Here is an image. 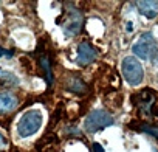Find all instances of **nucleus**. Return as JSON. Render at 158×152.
<instances>
[{
	"label": "nucleus",
	"mask_w": 158,
	"mask_h": 152,
	"mask_svg": "<svg viewBox=\"0 0 158 152\" xmlns=\"http://www.w3.org/2000/svg\"><path fill=\"white\" fill-rule=\"evenodd\" d=\"M121 71H123L124 79L130 86H139L143 78H144V68L135 56H127V57L123 59Z\"/></svg>",
	"instance_id": "obj_1"
},
{
	"label": "nucleus",
	"mask_w": 158,
	"mask_h": 152,
	"mask_svg": "<svg viewBox=\"0 0 158 152\" xmlns=\"http://www.w3.org/2000/svg\"><path fill=\"white\" fill-rule=\"evenodd\" d=\"M42 121H44L42 112H39V110H28L27 113H23V116L20 118V121L17 124V133L22 138L31 137V135H34L40 129Z\"/></svg>",
	"instance_id": "obj_2"
},
{
	"label": "nucleus",
	"mask_w": 158,
	"mask_h": 152,
	"mask_svg": "<svg viewBox=\"0 0 158 152\" xmlns=\"http://www.w3.org/2000/svg\"><path fill=\"white\" fill-rule=\"evenodd\" d=\"M112 124H113V116L109 112H106V110L96 109V110H92L89 113V116L85 118L84 129L89 133H96L98 130L106 129V127H109Z\"/></svg>",
	"instance_id": "obj_3"
},
{
	"label": "nucleus",
	"mask_w": 158,
	"mask_h": 152,
	"mask_svg": "<svg viewBox=\"0 0 158 152\" xmlns=\"http://www.w3.org/2000/svg\"><path fill=\"white\" fill-rule=\"evenodd\" d=\"M132 51L136 57L139 59H150L152 56H155V53L158 51V45H156V40L155 37L150 34V33H144L141 34L136 42L133 44L132 47Z\"/></svg>",
	"instance_id": "obj_4"
},
{
	"label": "nucleus",
	"mask_w": 158,
	"mask_h": 152,
	"mask_svg": "<svg viewBox=\"0 0 158 152\" xmlns=\"http://www.w3.org/2000/svg\"><path fill=\"white\" fill-rule=\"evenodd\" d=\"M82 23H84V17H82V13L76 10V8H68L67 11V17H65V22L62 23V28H64V33L65 36H76L82 28Z\"/></svg>",
	"instance_id": "obj_5"
},
{
	"label": "nucleus",
	"mask_w": 158,
	"mask_h": 152,
	"mask_svg": "<svg viewBox=\"0 0 158 152\" xmlns=\"http://www.w3.org/2000/svg\"><path fill=\"white\" fill-rule=\"evenodd\" d=\"M132 99H133V104H136V107H139L141 112L150 113V110L155 104V99H156V93H155V90L144 89V90L135 93Z\"/></svg>",
	"instance_id": "obj_6"
},
{
	"label": "nucleus",
	"mask_w": 158,
	"mask_h": 152,
	"mask_svg": "<svg viewBox=\"0 0 158 152\" xmlns=\"http://www.w3.org/2000/svg\"><path fill=\"white\" fill-rule=\"evenodd\" d=\"M96 59V50L92 47V44L89 42H81L77 47V64L79 65H89Z\"/></svg>",
	"instance_id": "obj_7"
},
{
	"label": "nucleus",
	"mask_w": 158,
	"mask_h": 152,
	"mask_svg": "<svg viewBox=\"0 0 158 152\" xmlns=\"http://www.w3.org/2000/svg\"><path fill=\"white\" fill-rule=\"evenodd\" d=\"M19 104L17 96L13 92H0V115L13 112Z\"/></svg>",
	"instance_id": "obj_8"
},
{
	"label": "nucleus",
	"mask_w": 158,
	"mask_h": 152,
	"mask_svg": "<svg viewBox=\"0 0 158 152\" xmlns=\"http://www.w3.org/2000/svg\"><path fill=\"white\" fill-rule=\"evenodd\" d=\"M138 11L147 17V19H153L158 16V2L156 0H143V2H138Z\"/></svg>",
	"instance_id": "obj_9"
},
{
	"label": "nucleus",
	"mask_w": 158,
	"mask_h": 152,
	"mask_svg": "<svg viewBox=\"0 0 158 152\" xmlns=\"http://www.w3.org/2000/svg\"><path fill=\"white\" fill-rule=\"evenodd\" d=\"M67 89L73 93H82V92L87 90V86L84 84V81L81 78H71L67 82Z\"/></svg>",
	"instance_id": "obj_10"
},
{
	"label": "nucleus",
	"mask_w": 158,
	"mask_h": 152,
	"mask_svg": "<svg viewBox=\"0 0 158 152\" xmlns=\"http://www.w3.org/2000/svg\"><path fill=\"white\" fill-rule=\"evenodd\" d=\"M130 127L135 129V130H139V132L150 133L155 138H158V126H152V124H147V123H135V124H130Z\"/></svg>",
	"instance_id": "obj_11"
},
{
	"label": "nucleus",
	"mask_w": 158,
	"mask_h": 152,
	"mask_svg": "<svg viewBox=\"0 0 158 152\" xmlns=\"http://www.w3.org/2000/svg\"><path fill=\"white\" fill-rule=\"evenodd\" d=\"M0 84H6V86H17L19 84V78L11 73V71H6V70H2L0 68Z\"/></svg>",
	"instance_id": "obj_12"
},
{
	"label": "nucleus",
	"mask_w": 158,
	"mask_h": 152,
	"mask_svg": "<svg viewBox=\"0 0 158 152\" xmlns=\"http://www.w3.org/2000/svg\"><path fill=\"white\" fill-rule=\"evenodd\" d=\"M40 65H42V68L47 73V82H48V86H51V82H53V73H51V64H50L48 56H42L40 57Z\"/></svg>",
	"instance_id": "obj_13"
},
{
	"label": "nucleus",
	"mask_w": 158,
	"mask_h": 152,
	"mask_svg": "<svg viewBox=\"0 0 158 152\" xmlns=\"http://www.w3.org/2000/svg\"><path fill=\"white\" fill-rule=\"evenodd\" d=\"M92 149H93V152H106V150H104V147H102L99 143H93Z\"/></svg>",
	"instance_id": "obj_14"
},
{
	"label": "nucleus",
	"mask_w": 158,
	"mask_h": 152,
	"mask_svg": "<svg viewBox=\"0 0 158 152\" xmlns=\"http://www.w3.org/2000/svg\"><path fill=\"white\" fill-rule=\"evenodd\" d=\"M5 147H6V138L0 133V150H3Z\"/></svg>",
	"instance_id": "obj_15"
},
{
	"label": "nucleus",
	"mask_w": 158,
	"mask_h": 152,
	"mask_svg": "<svg viewBox=\"0 0 158 152\" xmlns=\"http://www.w3.org/2000/svg\"><path fill=\"white\" fill-rule=\"evenodd\" d=\"M8 56V57H11L13 56V53L11 51H8V50H5V48H2V47H0V57H2V56Z\"/></svg>",
	"instance_id": "obj_16"
},
{
	"label": "nucleus",
	"mask_w": 158,
	"mask_h": 152,
	"mask_svg": "<svg viewBox=\"0 0 158 152\" xmlns=\"http://www.w3.org/2000/svg\"><path fill=\"white\" fill-rule=\"evenodd\" d=\"M67 133H73V135H77V137H81V132H79V130H76V127H70V129L67 130Z\"/></svg>",
	"instance_id": "obj_17"
}]
</instances>
